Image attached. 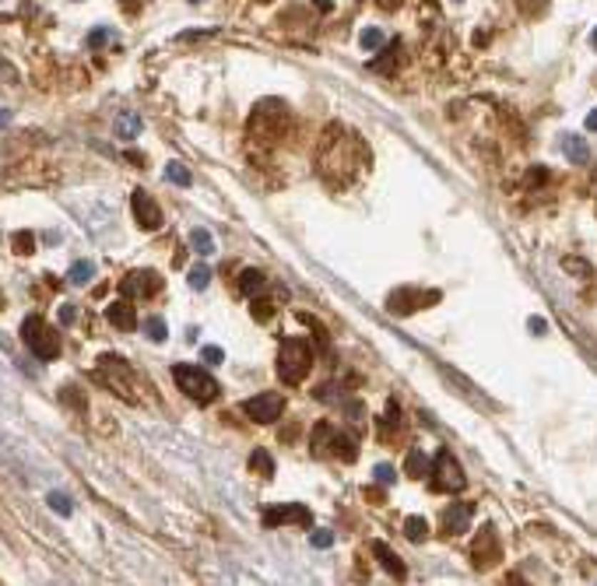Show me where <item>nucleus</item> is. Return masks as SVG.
<instances>
[{"instance_id": "31", "label": "nucleus", "mask_w": 597, "mask_h": 586, "mask_svg": "<svg viewBox=\"0 0 597 586\" xmlns=\"http://www.w3.org/2000/svg\"><path fill=\"white\" fill-rule=\"evenodd\" d=\"M32 250H36V243H32V232H18V236H14V253L29 256Z\"/></svg>"}, {"instance_id": "30", "label": "nucleus", "mask_w": 597, "mask_h": 586, "mask_svg": "<svg viewBox=\"0 0 597 586\" xmlns=\"http://www.w3.org/2000/svg\"><path fill=\"white\" fill-rule=\"evenodd\" d=\"M358 46H362V49H380V46H383V29H376V25L362 29V36H358Z\"/></svg>"}, {"instance_id": "42", "label": "nucleus", "mask_w": 597, "mask_h": 586, "mask_svg": "<svg viewBox=\"0 0 597 586\" xmlns=\"http://www.w3.org/2000/svg\"><path fill=\"white\" fill-rule=\"evenodd\" d=\"M583 126H587V130H594V133H597V109H591V113H587V120H583Z\"/></svg>"}, {"instance_id": "37", "label": "nucleus", "mask_w": 597, "mask_h": 586, "mask_svg": "<svg viewBox=\"0 0 597 586\" xmlns=\"http://www.w3.org/2000/svg\"><path fill=\"white\" fill-rule=\"evenodd\" d=\"M393 478H397V474H393V467H390V463H380V467H376V481L393 485Z\"/></svg>"}, {"instance_id": "29", "label": "nucleus", "mask_w": 597, "mask_h": 586, "mask_svg": "<svg viewBox=\"0 0 597 586\" xmlns=\"http://www.w3.org/2000/svg\"><path fill=\"white\" fill-rule=\"evenodd\" d=\"M60 400H64V404H71L78 415H85V393H81L78 386H64V390H60Z\"/></svg>"}, {"instance_id": "26", "label": "nucleus", "mask_w": 597, "mask_h": 586, "mask_svg": "<svg viewBox=\"0 0 597 586\" xmlns=\"http://www.w3.org/2000/svg\"><path fill=\"white\" fill-rule=\"evenodd\" d=\"M67 278H71V285H88V281L95 278V263H91V260H78Z\"/></svg>"}, {"instance_id": "17", "label": "nucleus", "mask_w": 597, "mask_h": 586, "mask_svg": "<svg viewBox=\"0 0 597 586\" xmlns=\"http://www.w3.org/2000/svg\"><path fill=\"white\" fill-rule=\"evenodd\" d=\"M264 285H267V278H264V271H256V267H246L243 278H239V292L246 295V298L264 295Z\"/></svg>"}, {"instance_id": "23", "label": "nucleus", "mask_w": 597, "mask_h": 586, "mask_svg": "<svg viewBox=\"0 0 597 586\" xmlns=\"http://www.w3.org/2000/svg\"><path fill=\"white\" fill-rule=\"evenodd\" d=\"M208 281H211V267L194 263V267H190V274H186V285H190L194 292H204V288H208Z\"/></svg>"}, {"instance_id": "11", "label": "nucleus", "mask_w": 597, "mask_h": 586, "mask_svg": "<svg viewBox=\"0 0 597 586\" xmlns=\"http://www.w3.org/2000/svg\"><path fill=\"white\" fill-rule=\"evenodd\" d=\"M120 288H124V295H137V298H151V295L162 292V278L155 274V271H134V274H127L124 281H120Z\"/></svg>"}, {"instance_id": "12", "label": "nucleus", "mask_w": 597, "mask_h": 586, "mask_svg": "<svg viewBox=\"0 0 597 586\" xmlns=\"http://www.w3.org/2000/svg\"><path fill=\"white\" fill-rule=\"evenodd\" d=\"M471 516H474V505L471 502H453V505H446L443 509V516H439V530L443 534H464L468 530V523H471Z\"/></svg>"}, {"instance_id": "15", "label": "nucleus", "mask_w": 597, "mask_h": 586, "mask_svg": "<svg viewBox=\"0 0 597 586\" xmlns=\"http://www.w3.org/2000/svg\"><path fill=\"white\" fill-rule=\"evenodd\" d=\"M106 320H109L116 330H134V327H137V316H134V305H130V298L113 302V305L106 309Z\"/></svg>"}, {"instance_id": "10", "label": "nucleus", "mask_w": 597, "mask_h": 586, "mask_svg": "<svg viewBox=\"0 0 597 586\" xmlns=\"http://www.w3.org/2000/svg\"><path fill=\"white\" fill-rule=\"evenodd\" d=\"M130 211H134V221L144 228V232H155V228H162V208L144 193V190H134V197H130Z\"/></svg>"}, {"instance_id": "28", "label": "nucleus", "mask_w": 597, "mask_h": 586, "mask_svg": "<svg viewBox=\"0 0 597 586\" xmlns=\"http://www.w3.org/2000/svg\"><path fill=\"white\" fill-rule=\"evenodd\" d=\"M166 179H169L172 186H190V168L183 166V162H169L166 166Z\"/></svg>"}, {"instance_id": "4", "label": "nucleus", "mask_w": 597, "mask_h": 586, "mask_svg": "<svg viewBox=\"0 0 597 586\" xmlns=\"http://www.w3.org/2000/svg\"><path fill=\"white\" fill-rule=\"evenodd\" d=\"M172 379H176V386L194 400V404H211L214 397H218V383L208 369H201V365H176L172 369Z\"/></svg>"}, {"instance_id": "43", "label": "nucleus", "mask_w": 597, "mask_h": 586, "mask_svg": "<svg viewBox=\"0 0 597 586\" xmlns=\"http://www.w3.org/2000/svg\"><path fill=\"white\" fill-rule=\"evenodd\" d=\"M376 4H380V7H386V11H397V7H401V0H376Z\"/></svg>"}, {"instance_id": "21", "label": "nucleus", "mask_w": 597, "mask_h": 586, "mask_svg": "<svg viewBox=\"0 0 597 586\" xmlns=\"http://www.w3.org/2000/svg\"><path fill=\"white\" fill-rule=\"evenodd\" d=\"M137 133H141V116H137V113H124V116L116 120V137L134 141Z\"/></svg>"}, {"instance_id": "9", "label": "nucleus", "mask_w": 597, "mask_h": 586, "mask_svg": "<svg viewBox=\"0 0 597 586\" xmlns=\"http://www.w3.org/2000/svg\"><path fill=\"white\" fill-rule=\"evenodd\" d=\"M285 523H296V527H313V512L298 502H285V505H267L264 509V527H285Z\"/></svg>"}, {"instance_id": "36", "label": "nucleus", "mask_w": 597, "mask_h": 586, "mask_svg": "<svg viewBox=\"0 0 597 586\" xmlns=\"http://www.w3.org/2000/svg\"><path fill=\"white\" fill-rule=\"evenodd\" d=\"M56 316H60V323H74V320H78V309H74V305H71V302H64V305H60V313H56Z\"/></svg>"}, {"instance_id": "6", "label": "nucleus", "mask_w": 597, "mask_h": 586, "mask_svg": "<svg viewBox=\"0 0 597 586\" xmlns=\"http://www.w3.org/2000/svg\"><path fill=\"white\" fill-rule=\"evenodd\" d=\"M443 295L436 292H418V288H397V292L386 298V309L393 313V316H411V313H418V309H428V305H436Z\"/></svg>"}, {"instance_id": "2", "label": "nucleus", "mask_w": 597, "mask_h": 586, "mask_svg": "<svg viewBox=\"0 0 597 586\" xmlns=\"http://www.w3.org/2000/svg\"><path fill=\"white\" fill-rule=\"evenodd\" d=\"M309 369H313V344L306 337H285L278 348V376L296 386L309 376Z\"/></svg>"}, {"instance_id": "8", "label": "nucleus", "mask_w": 597, "mask_h": 586, "mask_svg": "<svg viewBox=\"0 0 597 586\" xmlns=\"http://www.w3.org/2000/svg\"><path fill=\"white\" fill-rule=\"evenodd\" d=\"M243 411H246V418L256 421V425H271V421L281 418L285 397H281V393H256V397H250V400L243 404Z\"/></svg>"}, {"instance_id": "45", "label": "nucleus", "mask_w": 597, "mask_h": 586, "mask_svg": "<svg viewBox=\"0 0 597 586\" xmlns=\"http://www.w3.org/2000/svg\"><path fill=\"white\" fill-rule=\"evenodd\" d=\"M11 123V113H7V109H0V126H7Z\"/></svg>"}, {"instance_id": "25", "label": "nucleus", "mask_w": 597, "mask_h": 586, "mask_svg": "<svg viewBox=\"0 0 597 586\" xmlns=\"http://www.w3.org/2000/svg\"><path fill=\"white\" fill-rule=\"evenodd\" d=\"M250 470L260 474V478H271V474H274V460H271V453H267V450H254V457H250Z\"/></svg>"}, {"instance_id": "14", "label": "nucleus", "mask_w": 597, "mask_h": 586, "mask_svg": "<svg viewBox=\"0 0 597 586\" xmlns=\"http://www.w3.org/2000/svg\"><path fill=\"white\" fill-rule=\"evenodd\" d=\"M401 408H397V400H390V404H386L383 408V415H380V418H376V428H380V443H393V439H397V432H401Z\"/></svg>"}, {"instance_id": "33", "label": "nucleus", "mask_w": 597, "mask_h": 586, "mask_svg": "<svg viewBox=\"0 0 597 586\" xmlns=\"http://www.w3.org/2000/svg\"><path fill=\"white\" fill-rule=\"evenodd\" d=\"M566 271H569V274H580V278H591V267H587L583 260H573V256L566 260Z\"/></svg>"}, {"instance_id": "3", "label": "nucleus", "mask_w": 597, "mask_h": 586, "mask_svg": "<svg viewBox=\"0 0 597 586\" xmlns=\"http://www.w3.org/2000/svg\"><path fill=\"white\" fill-rule=\"evenodd\" d=\"M21 340H25V348H29L36 358H43V362H53V358L60 355V348H64L60 330H56L53 323H46L43 316H29V320L21 323Z\"/></svg>"}, {"instance_id": "47", "label": "nucleus", "mask_w": 597, "mask_h": 586, "mask_svg": "<svg viewBox=\"0 0 597 586\" xmlns=\"http://www.w3.org/2000/svg\"><path fill=\"white\" fill-rule=\"evenodd\" d=\"M190 4H204V0H190Z\"/></svg>"}, {"instance_id": "48", "label": "nucleus", "mask_w": 597, "mask_h": 586, "mask_svg": "<svg viewBox=\"0 0 597 586\" xmlns=\"http://www.w3.org/2000/svg\"><path fill=\"white\" fill-rule=\"evenodd\" d=\"M260 4H267V0H260Z\"/></svg>"}, {"instance_id": "7", "label": "nucleus", "mask_w": 597, "mask_h": 586, "mask_svg": "<svg viewBox=\"0 0 597 586\" xmlns=\"http://www.w3.org/2000/svg\"><path fill=\"white\" fill-rule=\"evenodd\" d=\"M499 558H503V547H499V537H496V527L485 523V527L474 534V541H471V562H474L478 569H492Z\"/></svg>"}, {"instance_id": "24", "label": "nucleus", "mask_w": 597, "mask_h": 586, "mask_svg": "<svg viewBox=\"0 0 597 586\" xmlns=\"http://www.w3.org/2000/svg\"><path fill=\"white\" fill-rule=\"evenodd\" d=\"M397 56H401V46H390L386 56L369 64V71H376V74H393V71H397Z\"/></svg>"}, {"instance_id": "16", "label": "nucleus", "mask_w": 597, "mask_h": 586, "mask_svg": "<svg viewBox=\"0 0 597 586\" xmlns=\"http://www.w3.org/2000/svg\"><path fill=\"white\" fill-rule=\"evenodd\" d=\"M558 144H562L566 158H569V162H576V166H583V162L591 158V148H587V141H583L580 133H562V137H558Z\"/></svg>"}, {"instance_id": "41", "label": "nucleus", "mask_w": 597, "mask_h": 586, "mask_svg": "<svg viewBox=\"0 0 597 586\" xmlns=\"http://www.w3.org/2000/svg\"><path fill=\"white\" fill-rule=\"evenodd\" d=\"M531 330H534V334H545V320H541V316H531Z\"/></svg>"}, {"instance_id": "19", "label": "nucleus", "mask_w": 597, "mask_h": 586, "mask_svg": "<svg viewBox=\"0 0 597 586\" xmlns=\"http://www.w3.org/2000/svg\"><path fill=\"white\" fill-rule=\"evenodd\" d=\"M250 316H254L256 323H267L271 316H274V298L264 292V295H256V298H250Z\"/></svg>"}, {"instance_id": "22", "label": "nucleus", "mask_w": 597, "mask_h": 586, "mask_svg": "<svg viewBox=\"0 0 597 586\" xmlns=\"http://www.w3.org/2000/svg\"><path fill=\"white\" fill-rule=\"evenodd\" d=\"M190 246L201 253V256H211L214 253V236L208 232V228H194V232H190Z\"/></svg>"}, {"instance_id": "46", "label": "nucleus", "mask_w": 597, "mask_h": 586, "mask_svg": "<svg viewBox=\"0 0 597 586\" xmlns=\"http://www.w3.org/2000/svg\"><path fill=\"white\" fill-rule=\"evenodd\" d=\"M591 46H594V49H597V29H594V32H591Z\"/></svg>"}, {"instance_id": "35", "label": "nucleus", "mask_w": 597, "mask_h": 586, "mask_svg": "<svg viewBox=\"0 0 597 586\" xmlns=\"http://www.w3.org/2000/svg\"><path fill=\"white\" fill-rule=\"evenodd\" d=\"M221 358H225V351H221L218 344H208V348H204V362H208V365H221Z\"/></svg>"}, {"instance_id": "32", "label": "nucleus", "mask_w": 597, "mask_h": 586, "mask_svg": "<svg viewBox=\"0 0 597 586\" xmlns=\"http://www.w3.org/2000/svg\"><path fill=\"white\" fill-rule=\"evenodd\" d=\"M109 39H116V32H113V29H95V32L88 36V46H91V49H99V46H106Z\"/></svg>"}, {"instance_id": "39", "label": "nucleus", "mask_w": 597, "mask_h": 586, "mask_svg": "<svg viewBox=\"0 0 597 586\" xmlns=\"http://www.w3.org/2000/svg\"><path fill=\"white\" fill-rule=\"evenodd\" d=\"M120 4H124V11H127V14H137V11H141L148 0H120Z\"/></svg>"}, {"instance_id": "18", "label": "nucleus", "mask_w": 597, "mask_h": 586, "mask_svg": "<svg viewBox=\"0 0 597 586\" xmlns=\"http://www.w3.org/2000/svg\"><path fill=\"white\" fill-rule=\"evenodd\" d=\"M428 470H432V463H428L426 453H422V450H411L408 460H404V474H408L411 481H422V478H428Z\"/></svg>"}, {"instance_id": "40", "label": "nucleus", "mask_w": 597, "mask_h": 586, "mask_svg": "<svg viewBox=\"0 0 597 586\" xmlns=\"http://www.w3.org/2000/svg\"><path fill=\"white\" fill-rule=\"evenodd\" d=\"M531 179H534V186H541V179H548V172L545 168H531Z\"/></svg>"}, {"instance_id": "27", "label": "nucleus", "mask_w": 597, "mask_h": 586, "mask_svg": "<svg viewBox=\"0 0 597 586\" xmlns=\"http://www.w3.org/2000/svg\"><path fill=\"white\" fill-rule=\"evenodd\" d=\"M404 537H408V541H426L428 523L422 520V516H408V523H404Z\"/></svg>"}, {"instance_id": "38", "label": "nucleus", "mask_w": 597, "mask_h": 586, "mask_svg": "<svg viewBox=\"0 0 597 586\" xmlns=\"http://www.w3.org/2000/svg\"><path fill=\"white\" fill-rule=\"evenodd\" d=\"M49 505H53L56 512H67V509H71V502H67L64 495H49Z\"/></svg>"}, {"instance_id": "34", "label": "nucleus", "mask_w": 597, "mask_h": 586, "mask_svg": "<svg viewBox=\"0 0 597 586\" xmlns=\"http://www.w3.org/2000/svg\"><path fill=\"white\" fill-rule=\"evenodd\" d=\"M309 541H313V547H331L334 545V534H331V530H313Z\"/></svg>"}, {"instance_id": "44", "label": "nucleus", "mask_w": 597, "mask_h": 586, "mask_svg": "<svg viewBox=\"0 0 597 586\" xmlns=\"http://www.w3.org/2000/svg\"><path fill=\"white\" fill-rule=\"evenodd\" d=\"M510 586H527V580L520 572H510Z\"/></svg>"}, {"instance_id": "13", "label": "nucleus", "mask_w": 597, "mask_h": 586, "mask_svg": "<svg viewBox=\"0 0 597 586\" xmlns=\"http://www.w3.org/2000/svg\"><path fill=\"white\" fill-rule=\"evenodd\" d=\"M369 547H373V558L383 565V569L390 572V576H393V580H404V576H408V565H404V562H401V558L390 551V545H383V541H373Z\"/></svg>"}, {"instance_id": "5", "label": "nucleus", "mask_w": 597, "mask_h": 586, "mask_svg": "<svg viewBox=\"0 0 597 586\" xmlns=\"http://www.w3.org/2000/svg\"><path fill=\"white\" fill-rule=\"evenodd\" d=\"M428 474H432V488H436V492L457 495V492L468 488V474H464V467L457 463V457H453L450 450H439V453H436Z\"/></svg>"}, {"instance_id": "1", "label": "nucleus", "mask_w": 597, "mask_h": 586, "mask_svg": "<svg viewBox=\"0 0 597 586\" xmlns=\"http://www.w3.org/2000/svg\"><path fill=\"white\" fill-rule=\"evenodd\" d=\"M309 450L313 457H334L341 463H355L358 457V435L355 432H344V428H334L331 421H316L313 425V439H309Z\"/></svg>"}, {"instance_id": "20", "label": "nucleus", "mask_w": 597, "mask_h": 586, "mask_svg": "<svg viewBox=\"0 0 597 586\" xmlns=\"http://www.w3.org/2000/svg\"><path fill=\"white\" fill-rule=\"evenodd\" d=\"M141 330H144L148 340H155V344H162V340L169 337V327H166V320H162V316H148V320L141 323Z\"/></svg>"}]
</instances>
